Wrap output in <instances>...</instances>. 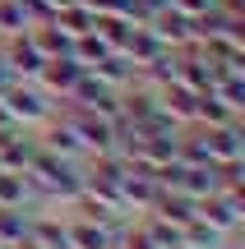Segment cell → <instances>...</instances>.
<instances>
[{
  "label": "cell",
  "instance_id": "cell-1",
  "mask_svg": "<svg viewBox=\"0 0 245 249\" xmlns=\"http://www.w3.org/2000/svg\"><path fill=\"white\" fill-rule=\"evenodd\" d=\"M5 111H9V120L14 124H46L51 120V102H46V92L42 88H33V83H9L5 88Z\"/></svg>",
  "mask_w": 245,
  "mask_h": 249
},
{
  "label": "cell",
  "instance_id": "cell-2",
  "mask_svg": "<svg viewBox=\"0 0 245 249\" xmlns=\"http://www.w3.org/2000/svg\"><path fill=\"white\" fill-rule=\"evenodd\" d=\"M0 55H5L9 74H14V79H23V83H33L37 74H42V65H46V55H42V51L33 46V37H28V33L9 37V42H5V51H0Z\"/></svg>",
  "mask_w": 245,
  "mask_h": 249
},
{
  "label": "cell",
  "instance_id": "cell-3",
  "mask_svg": "<svg viewBox=\"0 0 245 249\" xmlns=\"http://www.w3.org/2000/svg\"><path fill=\"white\" fill-rule=\"evenodd\" d=\"M79 79H83V65L74 60V55H51L33 83H42V92H60V97H70Z\"/></svg>",
  "mask_w": 245,
  "mask_h": 249
},
{
  "label": "cell",
  "instance_id": "cell-4",
  "mask_svg": "<svg viewBox=\"0 0 245 249\" xmlns=\"http://www.w3.org/2000/svg\"><path fill=\"white\" fill-rule=\"evenodd\" d=\"M88 74H93V79H102L107 88L120 92V88H130V83H134V60H130L125 51H107L97 65H88Z\"/></svg>",
  "mask_w": 245,
  "mask_h": 249
},
{
  "label": "cell",
  "instance_id": "cell-5",
  "mask_svg": "<svg viewBox=\"0 0 245 249\" xmlns=\"http://www.w3.org/2000/svg\"><path fill=\"white\" fill-rule=\"evenodd\" d=\"M37 148L56 152V157H65V161L83 157V143H79V134H74L65 120H46V134H42V143H37Z\"/></svg>",
  "mask_w": 245,
  "mask_h": 249
},
{
  "label": "cell",
  "instance_id": "cell-6",
  "mask_svg": "<svg viewBox=\"0 0 245 249\" xmlns=\"http://www.w3.org/2000/svg\"><path fill=\"white\" fill-rule=\"evenodd\" d=\"M65 235H70V249H111L116 240H111V231L107 226H97V222H74V226H65Z\"/></svg>",
  "mask_w": 245,
  "mask_h": 249
},
{
  "label": "cell",
  "instance_id": "cell-7",
  "mask_svg": "<svg viewBox=\"0 0 245 249\" xmlns=\"http://www.w3.org/2000/svg\"><path fill=\"white\" fill-rule=\"evenodd\" d=\"M181 245L185 249H218L222 245V231H218V226H208L204 217H194V222L181 226Z\"/></svg>",
  "mask_w": 245,
  "mask_h": 249
},
{
  "label": "cell",
  "instance_id": "cell-8",
  "mask_svg": "<svg viewBox=\"0 0 245 249\" xmlns=\"http://www.w3.org/2000/svg\"><path fill=\"white\" fill-rule=\"evenodd\" d=\"M28 14H23V0H0V37H19L28 33Z\"/></svg>",
  "mask_w": 245,
  "mask_h": 249
},
{
  "label": "cell",
  "instance_id": "cell-9",
  "mask_svg": "<svg viewBox=\"0 0 245 249\" xmlns=\"http://www.w3.org/2000/svg\"><path fill=\"white\" fill-rule=\"evenodd\" d=\"M167 5H171L176 14H185V18H199V14H208L218 0H167Z\"/></svg>",
  "mask_w": 245,
  "mask_h": 249
},
{
  "label": "cell",
  "instance_id": "cell-10",
  "mask_svg": "<svg viewBox=\"0 0 245 249\" xmlns=\"http://www.w3.org/2000/svg\"><path fill=\"white\" fill-rule=\"evenodd\" d=\"M14 249H42V245H37V240H28V235H23V240H19Z\"/></svg>",
  "mask_w": 245,
  "mask_h": 249
}]
</instances>
